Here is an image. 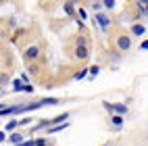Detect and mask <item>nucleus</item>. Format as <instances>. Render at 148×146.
Wrapping results in <instances>:
<instances>
[{
  "label": "nucleus",
  "mask_w": 148,
  "mask_h": 146,
  "mask_svg": "<svg viewBox=\"0 0 148 146\" xmlns=\"http://www.w3.org/2000/svg\"><path fill=\"white\" fill-rule=\"evenodd\" d=\"M113 46L117 48V52L125 54V52H130L134 48V38L130 34H125V32H117L115 40H113Z\"/></svg>",
  "instance_id": "f257e3e1"
},
{
  "label": "nucleus",
  "mask_w": 148,
  "mask_h": 146,
  "mask_svg": "<svg viewBox=\"0 0 148 146\" xmlns=\"http://www.w3.org/2000/svg\"><path fill=\"white\" fill-rule=\"evenodd\" d=\"M40 54H42V46L40 44H29L25 50H23V61L25 65H34L40 61Z\"/></svg>",
  "instance_id": "f03ea898"
},
{
  "label": "nucleus",
  "mask_w": 148,
  "mask_h": 146,
  "mask_svg": "<svg viewBox=\"0 0 148 146\" xmlns=\"http://www.w3.org/2000/svg\"><path fill=\"white\" fill-rule=\"evenodd\" d=\"M102 109L104 111H108V115H121V117H125L127 115V104H123V102H108V100H102Z\"/></svg>",
  "instance_id": "7ed1b4c3"
},
{
  "label": "nucleus",
  "mask_w": 148,
  "mask_h": 146,
  "mask_svg": "<svg viewBox=\"0 0 148 146\" xmlns=\"http://www.w3.org/2000/svg\"><path fill=\"white\" fill-rule=\"evenodd\" d=\"M94 21H96V25H98V29H100V32H108V29L113 27V19H111V15H106L104 11L96 13V15H94Z\"/></svg>",
  "instance_id": "20e7f679"
},
{
  "label": "nucleus",
  "mask_w": 148,
  "mask_h": 146,
  "mask_svg": "<svg viewBox=\"0 0 148 146\" xmlns=\"http://www.w3.org/2000/svg\"><path fill=\"white\" fill-rule=\"evenodd\" d=\"M21 113H23V104H6L0 111V117H13V115H21Z\"/></svg>",
  "instance_id": "39448f33"
},
{
  "label": "nucleus",
  "mask_w": 148,
  "mask_h": 146,
  "mask_svg": "<svg viewBox=\"0 0 148 146\" xmlns=\"http://www.w3.org/2000/svg\"><path fill=\"white\" fill-rule=\"evenodd\" d=\"M73 58L75 61H88L90 58V48L88 46H75L73 48Z\"/></svg>",
  "instance_id": "423d86ee"
},
{
  "label": "nucleus",
  "mask_w": 148,
  "mask_h": 146,
  "mask_svg": "<svg viewBox=\"0 0 148 146\" xmlns=\"http://www.w3.org/2000/svg\"><path fill=\"white\" fill-rule=\"evenodd\" d=\"M6 142H8V144H13V146H17V144L25 142V136H23L21 132H13L11 136H6Z\"/></svg>",
  "instance_id": "0eeeda50"
},
{
  "label": "nucleus",
  "mask_w": 148,
  "mask_h": 146,
  "mask_svg": "<svg viewBox=\"0 0 148 146\" xmlns=\"http://www.w3.org/2000/svg\"><path fill=\"white\" fill-rule=\"evenodd\" d=\"M146 34V25L144 23H140V21H136L134 25H132V34L130 36H136V38H142Z\"/></svg>",
  "instance_id": "6e6552de"
},
{
  "label": "nucleus",
  "mask_w": 148,
  "mask_h": 146,
  "mask_svg": "<svg viewBox=\"0 0 148 146\" xmlns=\"http://www.w3.org/2000/svg\"><path fill=\"white\" fill-rule=\"evenodd\" d=\"M123 123H125V119L121 115H111V125H115V130H121Z\"/></svg>",
  "instance_id": "1a4fd4ad"
},
{
  "label": "nucleus",
  "mask_w": 148,
  "mask_h": 146,
  "mask_svg": "<svg viewBox=\"0 0 148 146\" xmlns=\"http://www.w3.org/2000/svg\"><path fill=\"white\" fill-rule=\"evenodd\" d=\"M75 46H88L90 48V40H88L86 34H77L75 36Z\"/></svg>",
  "instance_id": "9d476101"
},
{
  "label": "nucleus",
  "mask_w": 148,
  "mask_h": 146,
  "mask_svg": "<svg viewBox=\"0 0 148 146\" xmlns=\"http://www.w3.org/2000/svg\"><path fill=\"white\" fill-rule=\"evenodd\" d=\"M63 8H65V13L71 17V19H75V8H77V4H75V2H65V4H63Z\"/></svg>",
  "instance_id": "9b49d317"
},
{
  "label": "nucleus",
  "mask_w": 148,
  "mask_h": 146,
  "mask_svg": "<svg viewBox=\"0 0 148 146\" xmlns=\"http://www.w3.org/2000/svg\"><path fill=\"white\" fill-rule=\"evenodd\" d=\"M17 127H19V119H11V121L4 125V134H6V132H15Z\"/></svg>",
  "instance_id": "f8f14e48"
},
{
  "label": "nucleus",
  "mask_w": 148,
  "mask_h": 146,
  "mask_svg": "<svg viewBox=\"0 0 148 146\" xmlns=\"http://www.w3.org/2000/svg\"><path fill=\"white\" fill-rule=\"evenodd\" d=\"M75 15H77L79 21H86V19H88V11H86L84 6H77V8H75Z\"/></svg>",
  "instance_id": "ddd939ff"
},
{
  "label": "nucleus",
  "mask_w": 148,
  "mask_h": 146,
  "mask_svg": "<svg viewBox=\"0 0 148 146\" xmlns=\"http://www.w3.org/2000/svg\"><path fill=\"white\" fill-rule=\"evenodd\" d=\"M100 73V67L98 65H92V67H88V75H90V80H94V77Z\"/></svg>",
  "instance_id": "4468645a"
},
{
  "label": "nucleus",
  "mask_w": 148,
  "mask_h": 146,
  "mask_svg": "<svg viewBox=\"0 0 148 146\" xmlns=\"http://www.w3.org/2000/svg\"><path fill=\"white\" fill-rule=\"evenodd\" d=\"M115 6H117L115 0H102V8H106V11H113Z\"/></svg>",
  "instance_id": "2eb2a0df"
},
{
  "label": "nucleus",
  "mask_w": 148,
  "mask_h": 146,
  "mask_svg": "<svg viewBox=\"0 0 148 146\" xmlns=\"http://www.w3.org/2000/svg\"><path fill=\"white\" fill-rule=\"evenodd\" d=\"M34 142H36V146H52V140H48V138H38Z\"/></svg>",
  "instance_id": "dca6fc26"
},
{
  "label": "nucleus",
  "mask_w": 148,
  "mask_h": 146,
  "mask_svg": "<svg viewBox=\"0 0 148 146\" xmlns=\"http://www.w3.org/2000/svg\"><path fill=\"white\" fill-rule=\"evenodd\" d=\"M29 73H34V75H38V73H40V65H38V63H34V65H29L27 67V75Z\"/></svg>",
  "instance_id": "f3484780"
},
{
  "label": "nucleus",
  "mask_w": 148,
  "mask_h": 146,
  "mask_svg": "<svg viewBox=\"0 0 148 146\" xmlns=\"http://www.w3.org/2000/svg\"><path fill=\"white\" fill-rule=\"evenodd\" d=\"M13 90H15V92H21V90H23V84H21L19 77H15V80H13Z\"/></svg>",
  "instance_id": "a211bd4d"
},
{
  "label": "nucleus",
  "mask_w": 148,
  "mask_h": 146,
  "mask_svg": "<svg viewBox=\"0 0 148 146\" xmlns=\"http://www.w3.org/2000/svg\"><path fill=\"white\" fill-rule=\"evenodd\" d=\"M88 75V67H84V69H79L75 73V82H79V80H84V77Z\"/></svg>",
  "instance_id": "6ab92c4d"
},
{
  "label": "nucleus",
  "mask_w": 148,
  "mask_h": 146,
  "mask_svg": "<svg viewBox=\"0 0 148 146\" xmlns=\"http://www.w3.org/2000/svg\"><path fill=\"white\" fill-rule=\"evenodd\" d=\"M8 82H11V77H8L6 73H2V75H0V88H4Z\"/></svg>",
  "instance_id": "aec40b11"
},
{
  "label": "nucleus",
  "mask_w": 148,
  "mask_h": 146,
  "mask_svg": "<svg viewBox=\"0 0 148 146\" xmlns=\"http://www.w3.org/2000/svg\"><path fill=\"white\" fill-rule=\"evenodd\" d=\"M29 123H32V117H23V119H19V127H25Z\"/></svg>",
  "instance_id": "412c9836"
},
{
  "label": "nucleus",
  "mask_w": 148,
  "mask_h": 146,
  "mask_svg": "<svg viewBox=\"0 0 148 146\" xmlns=\"http://www.w3.org/2000/svg\"><path fill=\"white\" fill-rule=\"evenodd\" d=\"M21 92H25V94H32V92H34V86H32V84H23V90H21Z\"/></svg>",
  "instance_id": "4be33fe9"
},
{
  "label": "nucleus",
  "mask_w": 148,
  "mask_h": 146,
  "mask_svg": "<svg viewBox=\"0 0 148 146\" xmlns=\"http://www.w3.org/2000/svg\"><path fill=\"white\" fill-rule=\"evenodd\" d=\"M100 8H102V2H92V11L100 13Z\"/></svg>",
  "instance_id": "5701e85b"
},
{
  "label": "nucleus",
  "mask_w": 148,
  "mask_h": 146,
  "mask_svg": "<svg viewBox=\"0 0 148 146\" xmlns=\"http://www.w3.org/2000/svg\"><path fill=\"white\" fill-rule=\"evenodd\" d=\"M19 80H21V84H29V75L27 73H21V75H19Z\"/></svg>",
  "instance_id": "b1692460"
},
{
  "label": "nucleus",
  "mask_w": 148,
  "mask_h": 146,
  "mask_svg": "<svg viewBox=\"0 0 148 146\" xmlns=\"http://www.w3.org/2000/svg\"><path fill=\"white\" fill-rule=\"evenodd\" d=\"M108 56H111L113 61H119V58H121V52H108Z\"/></svg>",
  "instance_id": "393cba45"
},
{
  "label": "nucleus",
  "mask_w": 148,
  "mask_h": 146,
  "mask_svg": "<svg viewBox=\"0 0 148 146\" xmlns=\"http://www.w3.org/2000/svg\"><path fill=\"white\" fill-rule=\"evenodd\" d=\"M138 48H140V50H148V38H146V40H142V44L138 46Z\"/></svg>",
  "instance_id": "a878e982"
},
{
  "label": "nucleus",
  "mask_w": 148,
  "mask_h": 146,
  "mask_svg": "<svg viewBox=\"0 0 148 146\" xmlns=\"http://www.w3.org/2000/svg\"><path fill=\"white\" fill-rule=\"evenodd\" d=\"M2 142H6V134H4V132H0V144H2Z\"/></svg>",
  "instance_id": "bb28decb"
},
{
  "label": "nucleus",
  "mask_w": 148,
  "mask_h": 146,
  "mask_svg": "<svg viewBox=\"0 0 148 146\" xmlns=\"http://www.w3.org/2000/svg\"><path fill=\"white\" fill-rule=\"evenodd\" d=\"M0 96H4V88H0Z\"/></svg>",
  "instance_id": "cd10ccee"
},
{
  "label": "nucleus",
  "mask_w": 148,
  "mask_h": 146,
  "mask_svg": "<svg viewBox=\"0 0 148 146\" xmlns=\"http://www.w3.org/2000/svg\"><path fill=\"white\" fill-rule=\"evenodd\" d=\"M4 106H6V104H4V102H0V111H2V109H4Z\"/></svg>",
  "instance_id": "c85d7f7f"
},
{
  "label": "nucleus",
  "mask_w": 148,
  "mask_h": 146,
  "mask_svg": "<svg viewBox=\"0 0 148 146\" xmlns=\"http://www.w3.org/2000/svg\"><path fill=\"white\" fill-rule=\"evenodd\" d=\"M102 146H113V144H102Z\"/></svg>",
  "instance_id": "c756f323"
}]
</instances>
